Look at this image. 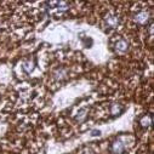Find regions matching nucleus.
I'll return each mask as SVG.
<instances>
[{"mask_svg": "<svg viewBox=\"0 0 154 154\" xmlns=\"http://www.w3.org/2000/svg\"><path fill=\"white\" fill-rule=\"evenodd\" d=\"M149 21H150V16H149V14H148L147 11H141V12H138V14L135 16V22H136L137 24L144 26V24H147Z\"/></svg>", "mask_w": 154, "mask_h": 154, "instance_id": "nucleus-1", "label": "nucleus"}, {"mask_svg": "<svg viewBox=\"0 0 154 154\" xmlns=\"http://www.w3.org/2000/svg\"><path fill=\"white\" fill-rule=\"evenodd\" d=\"M124 149H125V144H124L120 140L114 141V143H113V146H112V150H113L115 154H120Z\"/></svg>", "mask_w": 154, "mask_h": 154, "instance_id": "nucleus-2", "label": "nucleus"}, {"mask_svg": "<svg viewBox=\"0 0 154 154\" xmlns=\"http://www.w3.org/2000/svg\"><path fill=\"white\" fill-rule=\"evenodd\" d=\"M115 49H117L119 52H125L129 49V44L125 39H120V40H118L117 44H115Z\"/></svg>", "mask_w": 154, "mask_h": 154, "instance_id": "nucleus-3", "label": "nucleus"}, {"mask_svg": "<svg viewBox=\"0 0 154 154\" xmlns=\"http://www.w3.org/2000/svg\"><path fill=\"white\" fill-rule=\"evenodd\" d=\"M118 23H119V20H118L117 16H108L106 18V24L109 28H115L118 26Z\"/></svg>", "mask_w": 154, "mask_h": 154, "instance_id": "nucleus-4", "label": "nucleus"}, {"mask_svg": "<svg viewBox=\"0 0 154 154\" xmlns=\"http://www.w3.org/2000/svg\"><path fill=\"white\" fill-rule=\"evenodd\" d=\"M141 124L144 126V128H147V126H149L150 124H152V118L149 117V115H148V117H147V115H146V117H143V119L141 120Z\"/></svg>", "mask_w": 154, "mask_h": 154, "instance_id": "nucleus-5", "label": "nucleus"}, {"mask_svg": "<svg viewBox=\"0 0 154 154\" xmlns=\"http://www.w3.org/2000/svg\"><path fill=\"white\" fill-rule=\"evenodd\" d=\"M55 78H57V79H63V78H66V72H64L63 69L57 70V72L55 73Z\"/></svg>", "mask_w": 154, "mask_h": 154, "instance_id": "nucleus-6", "label": "nucleus"}, {"mask_svg": "<svg viewBox=\"0 0 154 154\" xmlns=\"http://www.w3.org/2000/svg\"><path fill=\"white\" fill-rule=\"evenodd\" d=\"M112 112H113L114 114L119 113V112H120V108H119V106H118V104H114V106L112 107Z\"/></svg>", "mask_w": 154, "mask_h": 154, "instance_id": "nucleus-7", "label": "nucleus"}, {"mask_svg": "<svg viewBox=\"0 0 154 154\" xmlns=\"http://www.w3.org/2000/svg\"><path fill=\"white\" fill-rule=\"evenodd\" d=\"M85 112H86V110H85V109H83V110L79 113V114H80V115H78V119H79V122L84 119V117H85Z\"/></svg>", "mask_w": 154, "mask_h": 154, "instance_id": "nucleus-8", "label": "nucleus"}]
</instances>
